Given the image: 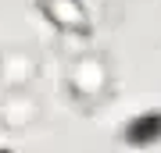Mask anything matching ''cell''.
<instances>
[{
    "label": "cell",
    "instance_id": "obj_4",
    "mask_svg": "<svg viewBox=\"0 0 161 153\" xmlns=\"http://www.w3.org/2000/svg\"><path fill=\"white\" fill-rule=\"evenodd\" d=\"M7 128H29L36 118H40V103H36L25 89H11V96L4 100V110H0Z\"/></svg>",
    "mask_w": 161,
    "mask_h": 153
},
{
    "label": "cell",
    "instance_id": "obj_3",
    "mask_svg": "<svg viewBox=\"0 0 161 153\" xmlns=\"http://www.w3.org/2000/svg\"><path fill=\"white\" fill-rule=\"evenodd\" d=\"M122 139L136 150H147V146H158L161 142V110H140L122 125Z\"/></svg>",
    "mask_w": 161,
    "mask_h": 153
},
{
    "label": "cell",
    "instance_id": "obj_1",
    "mask_svg": "<svg viewBox=\"0 0 161 153\" xmlns=\"http://www.w3.org/2000/svg\"><path fill=\"white\" fill-rule=\"evenodd\" d=\"M111 89V71L104 64V57H79V61L68 68V93L79 103H100Z\"/></svg>",
    "mask_w": 161,
    "mask_h": 153
},
{
    "label": "cell",
    "instance_id": "obj_5",
    "mask_svg": "<svg viewBox=\"0 0 161 153\" xmlns=\"http://www.w3.org/2000/svg\"><path fill=\"white\" fill-rule=\"evenodd\" d=\"M32 71H36V64H32V57L25 50H7L0 57V82L11 85V89H25Z\"/></svg>",
    "mask_w": 161,
    "mask_h": 153
},
{
    "label": "cell",
    "instance_id": "obj_2",
    "mask_svg": "<svg viewBox=\"0 0 161 153\" xmlns=\"http://www.w3.org/2000/svg\"><path fill=\"white\" fill-rule=\"evenodd\" d=\"M40 11L64 36H86L90 32V11L82 0H40Z\"/></svg>",
    "mask_w": 161,
    "mask_h": 153
}]
</instances>
